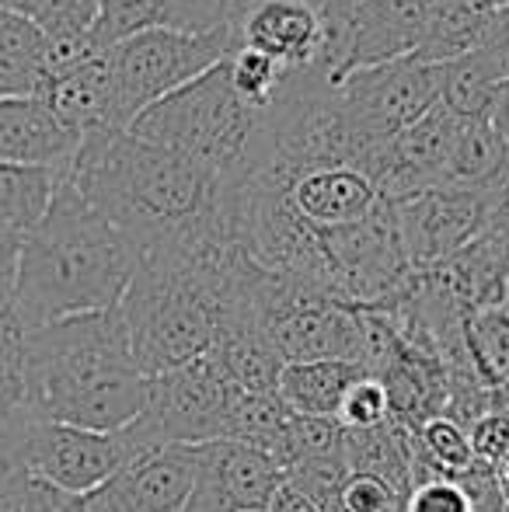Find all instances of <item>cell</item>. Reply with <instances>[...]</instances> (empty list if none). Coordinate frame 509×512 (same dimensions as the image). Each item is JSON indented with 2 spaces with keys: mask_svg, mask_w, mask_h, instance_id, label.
<instances>
[{
  "mask_svg": "<svg viewBox=\"0 0 509 512\" xmlns=\"http://www.w3.org/2000/svg\"><path fill=\"white\" fill-rule=\"evenodd\" d=\"M492 14H496V7L489 0H429L415 60L429 63V67H443V63L475 53Z\"/></svg>",
  "mask_w": 509,
  "mask_h": 512,
  "instance_id": "obj_18",
  "label": "cell"
},
{
  "mask_svg": "<svg viewBox=\"0 0 509 512\" xmlns=\"http://www.w3.org/2000/svg\"><path fill=\"white\" fill-rule=\"evenodd\" d=\"M255 154L265 157L262 133H258ZM265 164L276 171L290 213L318 237L328 234V230L367 220L384 203L377 182L356 164H311V168L297 171H279L269 157H265Z\"/></svg>",
  "mask_w": 509,
  "mask_h": 512,
  "instance_id": "obj_10",
  "label": "cell"
},
{
  "mask_svg": "<svg viewBox=\"0 0 509 512\" xmlns=\"http://www.w3.org/2000/svg\"><path fill=\"white\" fill-rule=\"evenodd\" d=\"M429 0H360L332 49V84L353 70L415 56Z\"/></svg>",
  "mask_w": 509,
  "mask_h": 512,
  "instance_id": "obj_12",
  "label": "cell"
},
{
  "mask_svg": "<svg viewBox=\"0 0 509 512\" xmlns=\"http://www.w3.org/2000/svg\"><path fill=\"white\" fill-rule=\"evenodd\" d=\"M471 56L489 70V77L496 84L509 81V4L496 7V14H492L489 28H485L482 42H478V49Z\"/></svg>",
  "mask_w": 509,
  "mask_h": 512,
  "instance_id": "obj_33",
  "label": "cell"
},
{
  "mask_svg": "<svg viewBox=\"0 0 509 512\" xmlns=\"http://www.w3.org/2000/svg\"><path fill=\"white\" fill-rule=\"evenodd\" d=\"M349 464H346V453L332 450V453H321V457L311 460H300V464L286 467V481L293 488L307 495V499L318 502L321 512H339V499H342V485L349 478Z\"/></svg>",
  "mask_w": 509,
  "mask_h": 512,
  "instance_id": "obj_28",
  "label": "cell"
},
{
  "mask_svg": "<svg viewBox=\"0 0 509 512\" xmlns=\"http://www.w3.org/2000/svg\"><path fill=\"white\" fill-rule=\"evenodd\" d=\"M60 171L0 164V251L18 255L35 223L46 216L60 185Z\"/></svg>",
  "mask_w": 509,
  "mask_h": 512,
  "instance_id": "obj_20",
  "label": "cell"
},
{
  "mask_svg": "<svg viewBox=\"0 0 509 512\" xmlns=\"http://www.w3.org/2000/svg\"><path fill=\"white\" fill-rule=\"evenodd\" d=\"M0 512H91V495H70L49 481L18 471L0 481Z\"/></svg>",
  "mask_w": 509,
  "mask_h": 512,
  "instance_id": "obj_27",
  "label": "cell"
},
{
  "mask_svg": "<svg viewBox=\"0 0 509 512\" xmlns=\"http://www.w3.org/2000/svg\"><path fill=\"white\" fill-rule=\"evenodd\" d=\"M286 418H290V411H286V405L279 401V394L238 391L231 401V415H227L224 439L258 446V450H265V453L276 457V446H279V436H283Z\"/></svg>",
  "mask_w": 509,
  "mask_h": 512,
  "instance_id": "obj_23",
  "label": "cell"
},
{
  "mask_svg": "<svg viewBox=\"0 0 509 512\" xmlns=\"http://www.w3.org/2000/svg\"><path fill=\"white\" fill-rule=\"evenodd\" d=\"M21 380L35 418L95 432L133 425L150 398V377L136 363L119 307L28 328Z\"/></svg>",
  "mask_w": 509,
  "mask_h": 512,
  "instance_id": "obj_2",
  "label": "cell"
},
{
  "mask_svg": "<svg viewBox=\"0 0 509 512\" xmlns=\"http://www.w3.org/2000/svg\"><path fill=\"white\" fill-rule=\"evenodd\" d=\"M401 512H478V506L461 481L429 474V478L412 481Z\"/></svg>",
  "mask_w": 509,
  "mask_h": 512,
  "instance_id": "obj_31",
  "label": "cell"
},
{
  "mask_svg": "<svg viewBox=\"0 0 509 512\" xmlns=\"http://www.w3.org/2000/svg\"><path fill=\"white\" fill-rule=\"evenodd\" d=\"M136 446L126 429L95 432L77 425L42 422L35 418L21 439V471L49 481L70 495H95L136 457Z\"/></svg>",
  "mask_w": 509,
  "mask_h": 512,
  "instance_id": "obj_8",
  "label": "cell"
},
{
  "mask_svg": "<svg viewBox=\"0 0 509 512\" xmlns=\"http://www.w3.org/2000/svg\"><path fill=\"white\" fill-rule=\"evenodd\" d=\"M335 422H339L346 432L381 429V425H387L391 422V398H387V387L377 377L363 373V377L346 391Z\"/></svg>",
  "mask_w": 509,
  "mask_h": 512,
  "instance_id": "obj_30",
  "label": "cell"
},
{
  "mask_svg": "<svg viewBox=\"0 0 509 512\" xmlns=\"http://www.w3.org/2000/svg\"><path fill=\"white\" fill-rule=\"evenodd\" d=\"M224 74L231 81L234 95L241 98L248 108H269L276 102L279 88L286 84V70L279 63H272L269 56L255 53V49H245V46H234L231 56L224 60Z\"/></svg>",
  "mask_w": 509,
  "mask_h": 512,
  "instance_id": "obj_26",
  "label": "cell"
},
{
  "mask_svg": "<svg viewBox=\"0 0 509 512\" xmlns=\"http://www.w3.org/2000/svg\"><path fill=\"white\" fill-rule=\"evenodd\" d=\"M53 74V39L0 11V98H35Z\"/></svg>",
  "mask_w": 509,
  "mask_h": 512,
  "instance_id": "obj_21",
  "label": "cell"
},
{
  "mask_svg": "<svg viewBox=\"0 0 509 512\" xmlns=\"http://www.w3.org/2000/svg\"><path fill=\"white\" fill-rule=\"evenodd\" d=\"M234 35H185V32H140L105 49L112 88V122L126 133L147 108L182 91L196 77L231 56Z\"/></svg>",
  "mask_w": 509,
  "mask_h": 512,
  "instance_id": "obj_5",
  "label": "cell"
},
{
  "mask_svg": "<svg viewBox=\"0 0 509 512\" xmlns=\"http://www.w3.org/2000/svg\"><path fill=\"white\" fill-rule=\"evenodd\" d=\"M234 42L269 56L286 74L328 70V25L314 0H258L238 21Z\"/></svg>",
  "mask_w": 509,
  "mask_h": 512,
  "instance_id": "obj_14",
  "label": "cell"
},
{
  "mask_svg": "<svg viewBox=\"0 0 509 512\" xmlns=\"http://www.w3.org/2000/svg\"><path fill=\"white\" fill-rule=\"evenodd\" d=\"M140 32H231V0H102L91 28L98 49H109Z\"/></svg>",
  "mask_w": 509,
  "mask_h": 512,
  "instance_id": "obj_15",
  "label": "cell"
},
{
  "mask_svg": "<svg viewBox=\"0 0 509 512\" xmlns=\"http://www.w3.org/2000/svg\"><path fill=\"white\" fill-rule=\"evenodd\" d=\"M140 258L143 251L123 230L60 178L46 216L18 251L14 317L28 331L119 307Z\"/></svg>",
  "mask_w": 509,
  "mask_h": 512,
  "instance_id": "obj_3",
  "label": "cell"
},
{
  "mask_svg": "<svg viewBox=\"0 0 509 512\" xmlns=\"http://www.w3.org/2000/svg\"><path fill=\"white\" fill-rule=\"evenodd\" d=\"M0 11L18 14L53 42L91 35L102 0H0Z\"/></svg>",
  "mask_w": 509,
  "mask_h": 512,
  "instance_id": "obj_24",
  "label": "cell"
},
{
  "mask_svg": "<svg viewBox=\"0 0 509 512\" xmlns=\"http://www.w3.org/2000/svg\"><path fill=\"white\" fill-rule=\"evenodd\" d=\"M63 178L143 255L203 237H227L220 220V178L133 133L81 140Z\"/></svg>",
  "mask_w": 509,
  "mask_h": 512,
  "instance_id": "obj_1",
  "label": "cell"
},
{
  "mask_svg": "<svg viewBox=\"0 0 509 512\" xmlns=\"http://www.w3.org/2000/svg\"><path fill=\"white\" fill-rule=\"evenodd\" d=\"M401 506H405V492L374 474L353 471L342 485L339 512H401Z\"/></svg>",
  "mask_w": 509,
  "mask_h": 512,
  "instance_id": "obj_32",
  "label": "cell"
},
{
  "mask_svg": "<svg viewBox=\"0 0 509 512\" xmlns=\"http://www.w3.org/2000/svg\"><path fill=\"white\" fill-rule=\"evenodd\" d=\"M286 481V467L272 453L234 439L199 446L196 488L185 512H265Z\"/></svg>",
  "mask_w": 509,
  "mask_h": 512,
  "instance_id": "obj_11",
  "label": "cell"
},
{
  "mask_svg": "<svg viewBox=\"0 0 509 512\" xmlns=\"http://www.w3.org/2000/svg\"><path fill=\"white\" fill-rule=\"evenodd\" d=\"M234 394L238 387L206 352L178 370L150 377L147 408L133 425H126V432L136 450L213 443V439H224Z\"/></svg>",
  "mask_w": 509,
  "mask_h": 512,
  "instance_id": "obj_6",
  "label": "cell"
},
{
  "mask_svg": "<svg viewBox=\"0 0 509 512\" xmlns=\"http://www.w3.org/2000/svg\"><path fill=\"white\" fill-rule=\"evenodd\" d=\"M335 98L349 122L374 147L387 150L440 102V77L436 67L405 56V60L346 74L342 81H335Z\"/></svg>",
  "mask_w": 509,
  "mask_h": 512,
  "instance_id": "obj_7",
  "label": "cell"
},
{
  "mask_svg": "<svg viewBox=\"0 0 509 512\" xmlns=\"http://www.w3.org/2000/svg\"><path fill=\"white\" fill-rule=\"evenodd\" d=\"M265 512H321V509H318V502L307 499L300 488H293L290 481H283V485H279V492L272 495V502H269V509H265Z\"/></svg>",
  "mask_w": 509,
  "mask_h": 512,
  "instance_id": "obj_35",
  "label": "cell"
},
{
  "mask_svg": "<svg viewBox=\"0 0 509 512\" xmlns=\"http://www.w3.org/2000/svg\"><path fill=\"white\" fill-rule=\"evenodd\" d=\"M503 512H509V502H506V506H503Z\"/></svg>",
  "mask_w": 509,
  "mask_h": 512,
  "instance_id": "obj_37",
  "label": "cell"
},
{
  "mask_svg": "<svg viewBox=\"0 0 509 512\" xmlns=\"http://www.w3.org/2000/svg\"><path fill=\"white\" fill-rule=\"evenodd\" d=\"M485 122L492 126V133L509 147V81H499L496 91H492L489 112H485Z\"/></svg>",
  "mask_w": 509,
  "mask_h": 512,
  "instance_id": "obj_34",
  "label": "cell"
},
{
  "mask_svg": "<svg viewBox=\"0 0 509 512\" xmlns=\"http://www.w3.org/2000/svg\"><path fill=\"white\" fill-rule=\"evenodd\" d=\"M258 126H262V112L248 108L234 95L220 63L210 74L196 77L182 91L147 108L126 133L224 178L241 168L258 136Z\"/></svg>",
  "mask_w": 509,
  "mask_h": 512,
  "instance_id": "obj_4",
  "label": "cell"
},
{
  "mask_svg": "<svg viewBox=\"0 0 509 512\" xmlns=\"http://www.w3.org/2000/svg\"><path fill=\"white\" fill-rule=\"evenodd\" d=\"M342 450V425L335 418H311V415H293L286 418L283 436L276 446V460L283 467H293L300 460L321 457V453Z\"/></svg>",
  "mask_w": 509,
  "mask_h": 512,
  "instance_id": "obj_29",
  "label": "cell"
},
{
  "mask_svg": "<svg viewBox=\"0 0 509 512\" xmlns=\"http://www.w3.org/2000/svg\"><path fill=\"white\" fill-rule=\"evenodd\" d=\"M39 98L81 140L98 133H119L116 122H112V88L109 67H105V49L49 74Z\"/></svg>",
  "mask_w": 509,
  "mask_h": 512,
  "instance_id": "obj_17",
  "label": "cell"
},
{
  "mask_svg": "<svg viewBox=\"0 0 509 512\" xmlns=\"http://www.w3.org/2000/svg\"><path fill=\"white\" fill-rule=\"evenodd\" d=\"M394 206V227L412 272L440 269L485 230L482 192L426 189Z\"/></svg>",
  "mask_w": 509,
  "mask_h": 512,
  "instance_id": "obj_9",
  "label": "cell"
},
{
  "mask_svg": "<svg viewBox=\"0 0 509 512\" xmlns=\"http://www.w3.org/2000/svg\"><path fill=\"white\" fill-rule=\"evenodd\" d=\"M77 150L81 136L70 133L39 95L0 98V164L49 168L67 175Z\"/></svg>",
  "mask_w": 509,
  "mask_h": 512,
  "instance_id": "obj_16",
  "label": "cell"
},
{
  "mask_svg": "<svg viewBox=\"0 0 509 512\" xmlns=\"http://www.w3.org/2000/svg\"><path fill=\"white\" fill-rule=\"evenodd\" d=\"M464 356L478 384L489 391L509 387V297L503 304L478 307L464 314L461 324Z\"/></svg>",
  "mask_w": 509,
  "mask_h": 512,
  "instance_id": "obj_22",
  "label": "cell"
},
{
  "mask_svg": "<svg viewBox=\"0 0 509 512\" xmlns=\"http://www.w3.org/2000/svg\"><path fill=\"white\" fill-rule=\"evenodd\" d=\"M255 4H258V0H231V32L238 28V21L245 18V14L252 11ZM234 46H238V42H234Z\"/></svg>",
  "mask_w": 509,
  "mask_h": 512,
  "instance_id": "obj_36",
  "label": "cell"
},
{
  "mask_svg": "<svg viewBox=\"0 0 509 512\" xmlns=\"http://www.w3.org/2000/svg\"><path fill=\"white\" fill-rule=\"evenodd\" d=\"M199 446H150L91 495L95 512H185L196 488Z\"/></svg>",
  "mask_w": 509,
  "mask_h": 512,
  "instance_id": "obj_13",
  "label": "cell"
},
{
  "mask_svg": "<svg viewBox=\"0 0 509 512\" xmlns=\"http://www.w3.org/2000/svg\"><path fill=\"white\" fill-rule=\"evenodd\" d=\"M367 373L363 363L346 359H325V363H286L279 373L276 394L293 415L335 418L346 391Z\"/></svg>",
  "mask_w": 509,
  "mask_h": 512,
  "instance_id": "obj_19",
  "label": "cell"
},
{
  "mask_svg": "<svg viewBox=\"0 0 509 512\" xmlns=\"http://www.w3.org/2000/svg\"><path fill=\"white\" fill-rule=\"evenodd\" d=\"M440 77V105L450 108L457 115H471V119H485L492 102V91L496 81L489 77V70L475 60V56H461V60H450L443 67H436Z\"/></svg>",
  "mask_w": 509,
  "mask_h": 512,
  "instance_id": "obj_25",
  "label": "cell"
}]
</instances>
